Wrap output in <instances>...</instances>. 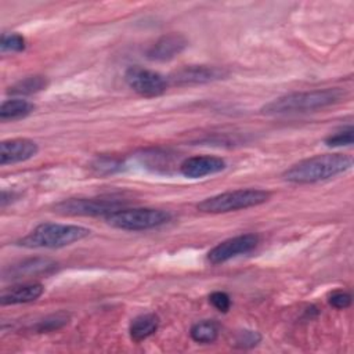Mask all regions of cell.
Listing matches in <instances>:
<instances>
[{"instance_id":"cell-1","label":"cell","mask_w":354,"mask_h":354,"mask_svg":"<svg viewBox=\"0 0 354 354\" xmlns=\"http://www.w3.org/2000/svg\"><path fill=\"white\" fill-rule=\"evenodd\" d=\"M353 158L346 153L315 155L292 165L282 173L283 180L295 184H313L332 178L351 169Z\"/></svg>"},{"instance_id":"cell-2","label":"cell","mask_w":354,"mask_h":354,"mask_svg":"<svg viewBox=\"0 0 354 354\" xmlns=\"http://www.w3.org/2000/svg\"><path fill=\"white\" fill-rule=\"evenodd\" d=\"M344 91L339 87L318 88L308 91H296L281 95L261 108L266 115H292L322 109L340 102Z\"/></svg>"},{"instance_id":"cell-3","label":"cell","mask_w":354,"mask_h":354,"mask_svg":"<svg viewBox=\"0 0 354 354\" xmlns=\"http://www.w3.org/2000/svg\"><path fill=\"white\" fill-rule=\"evenodd\" d=\"M90 230L76 224L41 223L35 227L26 236L19 239V245L25 248L58 249L72 245L90 235Z\"/></svg>"},{"instance_id":"cell-4","label":"cell","mask_w":354,"mask_h":354,"mask_svg":"<svg viewBox=\"0 0 354 354\" xmlns=\"http://www.w3.org/2000/svg\"><path fill=\"white\" fill-rule=\"evenodd\" d=\"M271 194L260 188H241L234 191L221 192L203 199L196 205L198 210L203 213H228L259 206L270 199Z\"/></svg>"},{"instance_id":"cell-5","label":"cell","mask_w":354,"mask_h":354,"mask_svg":"<svg viewBox=\"0 0 354 354\" xmlns=\"http://www.w3.org/2000/svg\"><path fill=\"white\" fill-rule=\"evenodd\" d=\"M170 218L171 214L169 212L153 207H122L105 216V221L109 225L124 231L152 230L166 224Z\"/></svg>"},{"instance_id":"cell-6","label":"cell","mask_w":354,"mask_h":354,"mask_svg":"<svg viewBox=\"0 0 354 354\" xmlns=\"http://www.w3.org/2000/svg\"><path fill=\"white\" fill-rule=\"evenodd\" d=\"M127 202L120 196L71 198L54 206V212L65 216H106L124 207Z\"/></svg>"},{"instance_id":"cell-7","label":"cell","mask_w":354,"mask_h":354,"mask_svg":"<svg viewBox=\"0 0 354 354\" xmlns=\"http://www.w3.org/2000/svg\"><path fill=\"white\" fill-rule=\"evenodd\" d=\"M124 80L130 88L142 97L160 95L169 87L167 79L163 75L140 65L127 68L124 72Z\"/></svg>"},{"instance_id":"cell-8","label":"cell","mask_w":354,"mask_h":354,"mask_svg":"<svg viewBox=\"0 0 354 354\" xmlns=\"http://www.w3.org/2000/svg\"><path fill=\"white\" fill-rule=\"evenodd\" d=\"M228 76V71L213 65H187L171 72L166 79L169 86H192L220 80Z\"/></svg>"},{"instance_id":"cell-9","label":"cell","mask_w":354,"mask_h":354,"mask_svg":"<svg viewBox=\"0 0 354 354\" xmlns=\"http://www.w3.org/2000/svg\"><path fill=\"white\" fill-rule=\"evenodd\" d=\"M257 243L259 236L256 234H241L217 243L207 252L206 259L210 264H223L236 256L252 252Z\"/></svg>"},{"instance_id":"cell-10","label":"cell","mask_w":354,"mask_h":354,"mask_svg":"<svg viewBox=\"0 0 354 354\" xmlns=\"http://www.w3.org/2000/svg\"><path fill=\"white\" fill-rule=\"evenodd\" d=\"M57 263L46 257H33L26 259L19 263H15L3 271L4 279H24L39 275H48L57 270Z\"/></svg>"},{"instance_id":"cell-11","label":"cell","mask_w":354,"mask_h":354,"mask_svg":"<svg viewBox=\"0 0 354 354\" xmlns=\"http://www.w3.org/2000/svg\"><path fill=\"white\" fill-rule=\"evenodd\" d=\"M39 151L37 144L29 138L4 140L0 144V165H15L33 158Z\"/></svg>"},{"instance_id":"cell-12","label":"cell","mask_w":354,"mask_h":354,"mask_svg":"<svg viewBox=\"0 0 354 354\" xmlns=\"http://www.w3.org/2000/svg\"><path fill=\"white\" fill-rule=\"evenodd\" d=\"M188 40L180 33H166L160 36L147 50V58L151 61H170L185 50Z\"/></svg>"},{"instance_id":"cell-13","label":"cell","mask_w":354,"mask_h":354,"mask_svg":"<svg viewBox=\"0 0 354 354\" xmlns=\"http://www.w3.org/2000/svg\"><path fill=\"white\" fill-rule=\"evenodd\" d=\"M227 166L225 160L218 156L198 155L185 159L180 165V173L188 178H201L205 176L216 174L224 170Z\"/></svg>"},{"instance_id":"cell-14","label":"cell","mask_w":354,"mask_h":354,"mask_svg":"<svg viewBox=\"0 0 354 354\" xmlns=\"http://www.w3.org/2000/svg\"><path fill=\"white\" fill-rule=\"evenodd\" d=\"M44 292V286L40 282H25L10 286L1 292L0 301L3 306L7 304H24L37 300Z\"/></svg>"},{"instance_id":"cell-15","label":"cell","mask_w":354,"mask_h":354,"mask_svg":"<svg viewBox=\"0 0 354 354\" xmlns=\"http://www.w3.org/2000/svg\"><path fill=\"white\" fill-rule=\"evenodd\" d=\"M158 326H159V317L153 313H147V314L137 315L136 318L131 319L129 326V333L134 342H141L149 337L151 335H153Z\"/></svg>"},{"instance_id":"cell-16","label":"cell","mask_w":354,"mask_h":354,"mask_svg":"<svg viewBox=\"0 0 354 354\" xmlns=\"http://www.w3.org/2000/svg\"><path fill=\"white\" fill-rule=\"evenodd\" d=\"M35 111V105L22 98H11L6 100L0 105V119L3 122L7 120H18L26 118Z\"/></svg>"},{"instance_id":"cell-17","label":"cell","mask_w":354,"mask_h":354,"mask_svg":"<svg viewBox=\"0 0 354 354\" xmlns=\"http://www.w3.org/2000/svg\"><path fill=\"white\" fill-rule=\"evenodd\" d=\"M48 80L46 76L41 75H33V76H26L21 80H18L15 84L10 86L7 93L12 95H30L37 91H41L47 87Z\"/></svg>"},{"instance_id":"cell-18","label":"cell","mask_w":354,"mask_h":354,"mask_svg":"<svg viewBox=\"0 0 354 354\" xmlns=\"http://www.w3.org/2000/svg\"><path fill=\"white\" fill-rule=\"evenodd\" d=\"M189 335L196 343H213L218 336V325L214 321L205 319L194 324Z\"/></svg>"},{"instance_id":"cell-19","label":"cell","mask_w":354,"mask_h":354,"mask_svg":"<svg viewBox=\"0 0 354 354\" xmlns=\"http://www.w3.org/2000/svg\"><path fill=\"white\" fill-rule=\"evenodd\" d=\"M71 319V315L65 311H58L50 315H46L44 318H41L40 321H37L35 324V326L32 328L35 332L37 333H44V332H53V330H58L62 326H65Z\"/></svg>"},{"instance_id":"cell-20","label":"cell","mask_w":354,"mask_h":354,"mask_svg":"<svg viewBox=\"0 0 354 354\" xmlns=\"http://www.w3.org/2000/svg\"><path fill=\"white\" fill-rule=\"evenodd\" d=\"M1 53H19L25 50V39L19 33H3L0 40Z\"/></svg>"},{"instance_id":"cell-21","label":"cell","mask_w":354,"mask_h":354,"mask_svg":"<svg viewBox=\"0 0 354 354\" xmlns=\"http://www.w3.org/2000/svg\"><path fill=\"white\" fill-rule=\"evenodd\" d=\"M354 141V129L353 126L344 127L325 138V144L328 147H346L351 145Z\"/></svg>"},{"instance_id":"cell-22","label":"cell","mask_w":354,"mask_h":354,"mask_svg":"<svg viewBox=\"0 0 354 354\" xmlns=\"http://www.w3.org/2000/svg\"><path fill=\"white\" fill-rule=\"evenodd\" d=\"M261 340V336L259 335V332L256 330H241L238 332V335L235 336V343L234 346L238 348H252L254 346H257Z\"/></svg>"},{"instance_id":"cell-23","label":"cell","mask_w":354,"mask_h":354,"mask_svg":"<svg viewBox=\"0 0 354 354\" xmlns=\"http://www.w3.org/2000/svg\"><path fill=\"white\" fill-rule=\"evenodd\" d=\"M209 301L212 303V306L221 311V313H227L231 307V299L230 296L225 293V292H221V290H217V292H213L210 296H209Z\"/></svg>"},{"instance_id":"cell-24","label":"cell","mask_w":354,"mask_h":354,"mask_svg":"<svg viewBox=\"0 0 354 354\" xmlns=\"http://www.w3.org/2000/svg\"><path fill=\"white\" fill-rule=\"evenodd\" d=\"M329 304L335 308L344 310L351 304V295L344 290H335L329 295Z\"/></svg>"},{"instance_id":"cell-25","label":"cell","mask_w":354,"mask_h":354,"mask_svg":"<svg viewBox=\"0 0 354 354\" xmlns=\"http://www.w3.org/2000/svg\"><path fill=\"white\" fill-rule=\"evenodd\" d=\"M14 198H17V194L15 192H7L6 189L1 192V207H4L7 203H10V202H12L14 201Z\"/></svg>"}]
</instances>
